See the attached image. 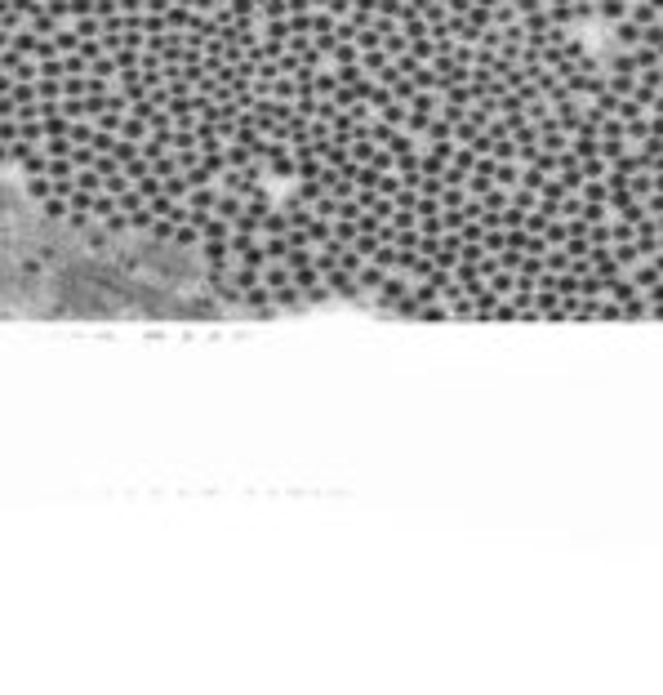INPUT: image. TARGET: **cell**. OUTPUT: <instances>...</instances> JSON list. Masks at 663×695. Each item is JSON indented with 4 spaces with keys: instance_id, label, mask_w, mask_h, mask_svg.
Returning a JSON list of instances; mask_svg holds the SVG:
<instances>
[{
    "instance_id": "1",
    "label": "cell",
    "mask_w": 663,
    "mask_h": 695,
    "mask_svg": "<svg viewBox=\"0 0 663 695\" xmlns=\"http://www.w3.org/2000/svg\"><path fill=\"white\" fill-rule=\"evenodd\" d=\"M374 85H378V67H374ZM369 116H374V94H369ZM365 129H369V125H365ZM361 138H365V134H361ZM352 152H356V147H352ZM347 161H352V156H347ZM343 170H347V165H343ZM338 183H343V174H338ZM338 183H334V187H338ZM329 201H334V192H329L325 201H320V210L312 214V219L303 223V228L281 232V241L272 246V255H298V250H312V241H316V232H320V219H325Z\"/></svg>"
}]
</instances>
